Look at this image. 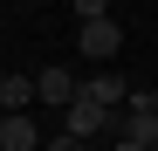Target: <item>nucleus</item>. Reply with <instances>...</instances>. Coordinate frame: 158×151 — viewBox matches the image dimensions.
I'll list each match as a JSON object with an SVG mask.
<instances>
[{"label": "nucleus", "instance_id": "39448f33", "mask_svg": "<svg viewBox=\"0 0 158 151\" xmlns=\"http://www.w3.org/2000/svg\"><path fill=\"white\" fill-rule=\"evenodd\" d=\"M0 151H41V131H35L28 110H7V117H0Z\"/></svg>", "mask_w": 158, "mask_h": 151}, {"label": "nucleus", "instance_id": "20e7f679", "mask_svg": "<svg viewBox=\"0 0 158 151\" xmlns=\"http://www.w3.org/2000/svg\"><path fill=\"white\" fill-rule=\"evenodd\" d=\"M110 131L131 137V144H144V151H158V117L138 103V96H131V110H124V117H110Z\"/></svg>", "mask_w": 158, "mask_h": 151}, {"label": "nucleus", "instance_id": "f8f14e48", "mask_svg": "<svg viewBox=\"0 0 158 151\" xmlns=\"http://www.w3.org/2000/svg\"><path fill=\"white\" fill-rule=\"evenodd\" d=\"M0 117H7V110H0Z\"/></svg>", "mask_w": 158, "mask_h": 151}, {"label": "nucleus", "instance_id": "1a4fd4ad", "mask_svg": "<svg viewBox=\"0 0 158 151\" xmlns=\"http://www.w3.org/2000/svg\"><path fill=\"white\" fill-rule=\"evenodd\" d=\"M41 151H83V137H69V131H62V137H41Z\"/></svg>", "mask_w": 158, "mask_h": 151}, {"label": "nucleus", "instance_id": "6e6552de", "mask_svg": "<svg viewBox=\"0 0 158 151\" xmlns=\"http://www.w3.org/2000/svg\"><path fill=\"white\" fill-rule=\"evenodd\" d=\"M76 7V21H96V14H110V0H69Z\"/></svg>", "mask_w": 158, "mask_h": 151}, {"label": "nucleus", "instance_id": "0eeeda50", "mask_svg": "<svg viewBox=\"0 0 158 151\" xmlns=\"http://www.w3.org/2000/svg\"><path fill=\"white\" fill-rule=\"evenodd\" d=\"M35 103V76H0V110H28Z\"/></svg>", "mask_w": 158, "mask_h": 151}, {"label": "nucleus", "instance_id": "f03ea898", "mask_svg": "<svg viewBox=\"0 0 158 151\" xmlns=\"http://www.w3.org/2000/svg\"><path fill=\"white\" fill-rule=\"evenodd\" d=\"M62 131H69V137H83V144H89L96 131H110V103H96V96H89V89H76V103L62 110Z\"/></svg>", "mask_w": 158, "mask_h": 151}, {"label": "nucleus", "instance_id": "f257e3e1", "mask_svg": "<svg viewBox=\"0 0 158 151\" xmlns=\"http://www.w3.org/2000/svg\"><path fill=\"white\" fill-rule=\"evenodd\" d=\"M124 48V28L110 14H96V21H83V28H76V55H89V62H110Z\"/></svg>", "mask_w": 158, "mask_h": 151}, {"label": "nucleus", "instance_id": "9b49d317", "mask_svg": "<svg viewBox=\"0 0 158 151\" xmlns=\"http://www.w3.org/2000/svg\"><path fill=\"white\" fill-rule=\"evenodd\" d=\"M117 151H144V144H131V137H117Z\"/></svg>", "mask_w": 158, "mask_h": 151}, {"label": "nucleus", "instance_id": "423d86ee", "mask_svg": "<svg viewBox=\"0 0 158 151\" xmlns=\"http://www.w3.org/2000/svg\"><path fill=\"white\" fill-rule=\"evenodd\" d=\"M83 89L96 96V103H131V83H124V76H117V69H96V76H89V83H83Z\"/></svg>", "mask_w": 158, "mask_h": 151}, {"label": "nucleus", "instance_id": "7ed1b4c3", "mask_svg": "<svg viewBox=\"0 0 158 151\" xmlns=\"http://www.w3.org/2000/svg\"><path fill=\"white\" fill-rule=\"evenodd\" d=\"M76 89H83V83L69 76V62H48V69L35 76V103H48V110H69V103H76Z\"/></svg>", "mask_w": 158, "mask_h": 151}, {"label": "nucleus", "instance_id": "9d476101", "mask_svg": "<svg viewBox=\"0 0 158 151\" xmlns=\"http://www.w3.org/2000/svg\"><path fill=\"white\" fill-rule=\"evenodd\" d=\"M131 96H138V103H144V110L158 117V89H131Z\"/></svg>", "mask_w": 158, "mask_h": 151}]
</instances>
